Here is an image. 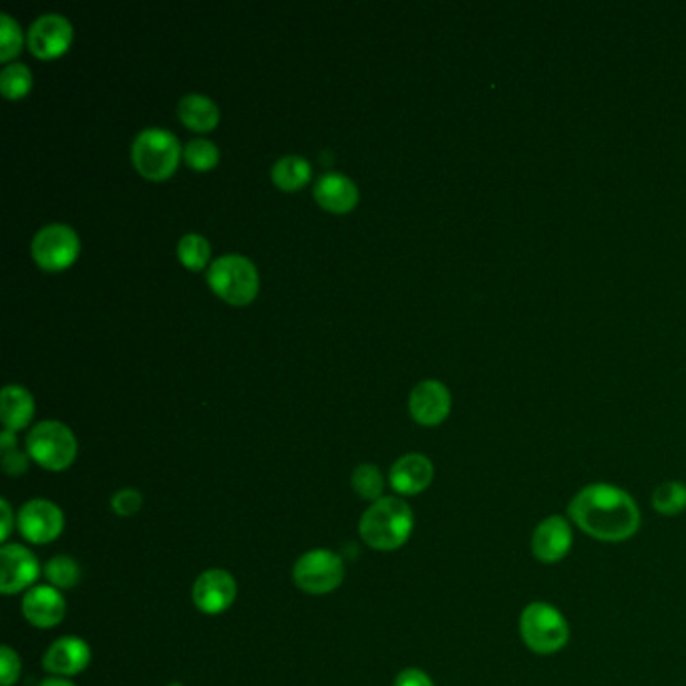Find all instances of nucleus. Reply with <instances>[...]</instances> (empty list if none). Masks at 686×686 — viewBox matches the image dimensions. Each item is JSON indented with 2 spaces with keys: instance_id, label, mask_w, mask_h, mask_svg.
Wrapping results in <instances>:
<instances>
[{
  "instance_id": "obj_1",
  "label": "nucleus",
  "mask_w": 686,
  "mask_h": 686,
  "mask_svg": "<svg viewBox=\"0 0 686 686\" xmlns=\"http://www.w3.org/2000/svg\"><path fill=\"white\" fill-rule=\"evenodd\" d=\"M574 528L604 544H623L634 538L643 526V511L626 489L614 484L581 487L568 504Z\"/></svg>"
},
{
  "instance_id": "obj_2",
  "label": "nucleus",
  "mask_w": 686,
  "mask_h": 686,
  "mask_svg": "<svg viewBox=\"0 0 686 686\" xmlns=\"http://www.w3.org/2000/svg\"><path fill=\"white\" fill-rule=\"evenodd\" d=\"M415 516L401 497L385 496L370 504L359 521V534L369 548L395 551L411 538Z\"/></svg>"
},
{
  "instance_id": "obj_3",
  "label": "nucleus",
  "mask_w": 686,
  "mask_h": 686,
  "mask_svg": "<svg viewBox=\"0 0 686 686\" xmlns=\"http://www.w3.org/2000/svg\"><path fill=\"white\" fill-rule=\"evenodd\" d=\"M518 630L524 646L539 656L558 655L571 638L568 618L560 608L544 600H534L521 610Z\"/></svg>"
},
{
  "instance_id": "obj_4",
  "label": "nucleus",
  "mask_w": 686,
  "mask_h": 686,
  "mask_svg": "<svg viewBox=\"0 0 686 686\" xmlns=\"http://www.w3.org/2000/svg\"><path fill=\"white\" fill-rule=\"evenodd\" d=\"M208 285L226 302L242 307L258 295L260 276L256 266L240 253H226L216 258L208 270Z\"/></svg>"
},
{
  "instance_id": "obj_5",
  "label": "nucleus",
  "mask_w": 686,
  "mask_h": 686,
  "mask_svg": "<svg viewBox=\"0 0 686 686\" xmlns=\"http://www.w3.org/2000/svg\"><path fill=\"white\" fill-rule=\"evenodd\" d=\"M181 146L173 133L159 127L139 131L131 146V158L139 173L148 180H166L180 161Z\"/></svg>"
},
{
  "instance_id": "obj_6",
  "label": "nucleus",
  "mask_w": 686,
  "mask_h": 686,
  "mask_svg": "<svg viewBox=\"0 0 686 686\" xmlns=\"http://www.w3.org/2000/svg\"><path fill=\"white\" fill-rule=\"evenodd\" d=\"M27 451L44 469L64 471L77 457V439L64 422L41 421L27 437Z\"/></svg>"
},
{
  "instance_id": "obj_7",
  "label": "nucleus",
  "mask_w": 686,
  "mask_h": 686,
  "mask_svg": "<svg viewBox=\"0 0 686 686\" xmlns=\"http://www.w3.org/2000/svg\"><path fill=\"white\" fill-rule=\"evenodd\" d=\"M292 578L300 590L325 596L345 580V561L330 549H310L296 560Z\"/></svg>"
},
{
  "instance_id": "obj_8",
  "label": "nucleus",
  "mask_w": 686,
  "mask_h": 686,
  "mask_svg": "<svg viewBox=\"0 0 686 686\" xmlns=\"http://www.w3.org/2000/svg\"><path fill=\"white\" fill-rule=\"evenodd\" d=\"M31 248L37 265L49 272H57L73 265L79 253V236L64 223H49L37 232Z\"/></svg>"
},
{
  "instance_id": "obj_9",
  "label": "nucleus",
  "mask_w": 686,
  "mask_h": 686,
  "mask_svg": "<svg viewBox=\"0 0 686 686\" xmlns=\"http://www.w3.org/2000/svg\"><path fill=\"white\" fill-rule=\"evenodd\" d=\"M574 548V524L568 516H548L531 531L529 549L531 556L546 566L560 564Z\"/></svg>"
},
{
  "instance_id": "obj_10",
  "label": "nucleus",
  "mask_w": 686,
  "mask_h": 686,
  "mask_svg": "<svg viewBox=\"0 0 686 686\" xmlns=\"http://www.w3.org/2000/svg\"><path fill=\"white\" fill-rule=\"evenodd\" d=\"M17 526L27 541L37 546L51 544L63 534V511L49 499H31L21 507L17 516Z\"/></svg>"
},
{
  "instance_id": "obj_11",
  "label": "nucleus",
  "mask_w": 686,
  "mask_h": 686,
  "mask_svg": "<svg viewBox=\"0 0 686 686\" xmlns=\"http://www.w3.org/2000/svg\"><path fill=\"white\" fill-rule=\"evenodd\" d=\"M236 596L238 584L232 574L222 568L201 571L191 588V600L196 608L208 616L226 613L236 603Z\"/></svg>"
},
{
  "instance_id": "obj_12",
  "label": "nucleus",
  "mask_w": 686,
  "mask_h": 686,
  "mask_svg": "<svg viewBox=\"0 0 686 686\" xmlns=\"http://www.w3.org/2000/svg\"><path fill=\"white\" fill-rule=\"evenodd\" d=\"M39 571L41 566L31 549L21 544H4L0 548V591L4 596L31 590Z\"/></svg>"
},
{
  "instance_id": "obj_13",
  "label": "nucleus",
  "mask_w": 686,
  "mask_h": 686,
  "mask_svg": "<svg viewBox=\"0 0 686 686\" xmlns=\"http://www.w3.org/2000/svg\"><path fill=\"white\" fill-rule=\"evenodd\" d=\"M73 41V27L61 14H42L32 22L27 42L39 59H54L63 54Z\"/></svg>"
},
{
  "instance_id": "obj_14",
  "label": "nucleus",
  "mask_w": 686,
  "mask_h": 686,
  "mask_svg": "<svg viewBox=\"0 0 686 686\" xmlns=\"http://www.w3.org/2000/svg\"><path fill=\"white\" fill-rule=\"evenodd\" d=\"M409 411L419 425H441L451 411V392L439 380H421L409 397Z\"/></svg>"
},
{
  "instance_id": "obj_15",
  "label": "nucleus",
  "mask_w": 686,
  "mask_h": 686,
  "mask_svg": "<svg viewBox=\"0 0 686 686\" xmlns=\"http://www.w3.org/2000/svg\"><path fill=\"white\" fill-rule=\"evenodd\" d=\"M91 663V648L79 636H63L54 640L42 655V668L57 678L81 675Z\"/></svg>"
},
{
  "instance_id": "obj_16",
  "label": "nucleus",
  "mask_w": 686,
  "mask_h": 686,
  "mask_svg": "<svg viewBox=\"0 0 686 686\" xmlns=\"http://www.w3.org/2000/svg\"><path fill=\"white\" fill-rule=\"evenodd\" d=\"M67 603L53 586H34L22 598V616L37 628H54L63 623Z\"/></svg>"
},
{
  "instance_id": "obj_17",
  "label": "nucleus",
  "mask_w": 686,
  "mask_h": 686,
  "mask_svg": "<svg viewBox=\"0 0 686 686\" xmlns=\"http://www.w3.org/2000/svg\"><path fill=\"white\" fill-rule=\"evenodd\" d=\"M435 467L429 457L407 454L392 464L389 484L399 496H419L434 484Z\"/></svg>"
},
{
  "instance_id": "obj_18",
  "label": "nucleus",
  "mask_w": 686,
  "mask_h": 686,
  "mask_svg": "<svg viewBox=\"0 0 686 686\" xmlns=\"http://www.w3.org/2000/svg\"><path fill=\"white\" fill-rule=\"evenodd\" d=\"M315 198L325 210L345 213V211L352 210L355 203L359 201V190L355 181L347 178L345 173L330 171V173L320 176L315 183Z\"/></svg>"
},
{
  "instance_id": "obj_19",
  "label": "nucleus",
  "mask_w": 686,
  "mask_h": 686,
  "mask_svg": "<svg viewBox=\"0 0 686 686\" xmlns=\"http://www.w3.org/2000/svg\"><path fill=\"white\" fill-rule=\"evenodd\" d=\"M34 399L21 385H7L0 395V419L9 431H19L31 422Z\"/></svg>"
},
{
  "instance_id": "obj_20",
  "label": "nucleus",
  "mask_w": 686,
  "mask_h": 686,
  "mask_svg": "<svg viewBox=\"0 0 686 686\" xmlns=\"http://www.w3.org/2000/svg\"><path fill=\"white\" fill-rule=\"evenodd\" d=\"M178 116L193 131H210L218 126L220 111L210 97L200 93H188L178 103Z\"/></svg>"
},
{
  "instance_id": "obj_21",
  "label": "nucleus",
  "mask_w": 686,
  "mask_h": 686,
  "mask_svg": "<svg viewBox=\"0 0 686 686\" xmlns=\"http://www.w3.org/2000/svg\"><path fill=\"white\" fill-rule=\"evenodd\" d=\"M310 163L300 156H285L272 166V180L286 191L298 190L310 180Z\"/></svg>"
},
{
  "instance_id": "obj_22",
  "label": "nucleus",
  "mask_w": 686,
  "mask_h": 686,
  "mask_svg": "<svg viewBox=\"0 0 686 686\" xmlns=\"http://www.w3.org/2000/svg\"><path fill=\"white\" fill-rule=\"evenodd\" d=\"M650 504L656 514L666 516V518H675L686 511V484L683 481H665L656 487L650 497Z\"/></svg>"
},
{
  "instance_id": "obj_23",
  "label": "nucleus",
  "mask_w": 686,
  "mask_h": 686,
  "mask_svg": "<svg viewBox=\"0 0 686 686\" xmlns=\"http://www.w3.org/2000/svg\"><path fill=\"white\" fill-rule=\"evenodd\" d=\"M44 576L57 590H71L81 581V568L71 556H54L44 564Z\"/></svg>"
},
{
  "instance_id": "obj_24",
  "label": "nucleus",
  "mask_w": 686,
  "mask_h": 686,
  "mask_svg": "<svg viewBox=\"0 0 686 686\" xmlns=\"http://www.w3.org/2000/svg\"><path fill=\"white\" fill-rule=\"evenodd\" d=\"M350 486L367 501H379L385 491V477L379 467L372 464H360L350 477Z\"/></svg>"
},
{
  "instance_id": "obj_25",
  "label": "nucleus",
  "mask_w": 686,
  "mask_h": 686,
  "mask_svg": "<svg viewBox=\"0 0 686 686\" xmlns=\"http://www.w3.org/2000/svg\"><path fill=\"white\" fill-rule=\"evenodd\" d=\"M31 84L32 73L27 64H7L0 73V89L7 99H21L29 93Z\"/></svg>"
},
{
  "instance_id": "obj_26",
  "label": "nucleus",
  "mask_w": 686,
  "mask_h": 686,
  "mask_svg": "<svg viewBox=\"0 0 686 686\" xmlns=\"http://www.w3.org/2000/svg\"><path fill=\"white\" fill-rule=\"evenodd\" d=\"M210 242L200 233H186L178 242V256L183 266L191 270H201L210 260Z\"/></svg>"
},
{
  "instance_id": "obj_27",
  "label": "nucleus",
  "mask_w": 686,
  "mask_h": 686,
  "mask_svg": "<svg viewBox=\"0 0 686 686\" xmlns=\"http://www.w3.org/2000/svg\"><path fill=\"white\" fill-rule=\"evenodd\" d=\"M183 158L190 163V168L203 171L218 163L220 151L216 148V143H211L208 139H191L183 148Z\"/></svg>"
},
{
  "instance_id": "obj_28",
  "label": "nucleus",
  "mask_w": 686,
  "mask_h": 686,
  "mask_svg": "<svg viewBox=\"0 0 686 686\" xmlns=\"http://www.w3.org/2000/svg\"><path fill=\"white\" fill-rule=\"evenodd\" d=\"M22 32L19 22L11 14H0V59L11 61L12 57L21 53Z\"/></svg>"
},
{
  "instance_id": "obj_29",
  "label": "nucleus",
  "mask_w": 686,
  "mask_h": 686,
  "mask_svg": "<svg viewBox=\"0 0 686 686\" xmlns=\"http://www.w3.org/2000/svg\"><path fill=\"white\" fill-rule=\"evenodd\" d=\"M143 506V496L139 494L138 489L133 487H126V489H119L111 497V509L116 511L117 516L121 518H129V516H136L139 509Z\"/></svg>"
},
{
  "instance_id": "obj_30",
  "label": "nucleus",
  "mask_w": 686,
  "mask_h": 686,
  "mask_svg": "<svg viewBox=\"0 0 686 686\" xmlns=\"http://www.w3.org/2000/svg\"><path fill=\"white\" fill-rule=\"evenodd\" d=\"M21 658L11 646L0 648V680L2 686H12L21 676Z\"/></svg>"
},
{
  "instance_id": "obj_31",
  "label": "nucleus",
  "mask_w": 686,
  "mask_h": 686,
  "mask_svg": "<svg viewBox=\"0 0 686 686\" xmlns=\"http://www.w3.org/2000/svg\"><path fill=\"white\" fill-rule=\"evenodd\" d=\"M2 469L7 476L19 477L29 469V455L22 454L17 447L2 454Z\"/></svg>"
},
{
  "instance_id": "obj_32",
  "label": "nucleus",
  "mask_w": 686,
  "mask_h": 686,
  "mask_svg": "<svg viewBox=\"0 0 686 686\" xmlns=\"http://www.w3.org/2000/svg\"><path fill=\"white\" fill-rule=\"evenodd\" d=\"M395 686H435L434 678L427 675L421 668H405L401 670L397 678H395Z\"/></svg>"
},
{
  "instance_id": "obj_33",
  "label": "nucleus",
  "mask_w": 686,
  "mask_h": 686,
  "mask_svg": "<svg viewBox=\"0 0 686 686\" xmlns=\"http://www.w3.org/2000/svg\"><path fill=\"white\" fill-rule=\"evenodd\" d=\"M0 538L2 541H7L11 536L12 529L17 528V518H14V511H12L11 504L7 499L0 501Z\"/></svg>"
},
{
  "instance_id": "obj_34",
  "label": "nucleus",
  "mask_w": 686,
  "mask_h": 686,
  "mask_svg": "<svg viewBox=\"0 0 686 686\" xmlns=\"http://www.w3.org/2000/svg\"><path fill=\"white\" fill-rule=\"evenodd\" d=\"M14 447H17V437H14V431L4 429L2 435H0V449H2V454H4V451H11Z\"/></svg>"
},
{
  "instance_id": "obj_35",
  "label": "nucleus",
  "mask_w": 686,
  "mask_h": 686,
  "mask_svg": "<svg viewBox=\"0 0 686 686\" xmlns=\"http://www.w3.org/2000/svg\"><path fill=\"white\" fill-rule=\"evenodd\" d=\"M41 686H74L73 683H71V680H67V678H57V676H54V678H49V680H44V683H41Z\"/></svg>"
},
{
  "instance_id": "obj_36",
  "label": "nucleus",
  "mask_w": 686,
  "mask_h": 686,
  "mask_svg": "<svg viewBox=\"0 0 686 686\" xmlns=\"http://www.w3.org/2000/svg\"><path fill=\"white\" fill-rule=\"evenodd\" d=\"M168 686H183V685H181V683H171V685H168Z\"/></svg>"
}]
</instances>
